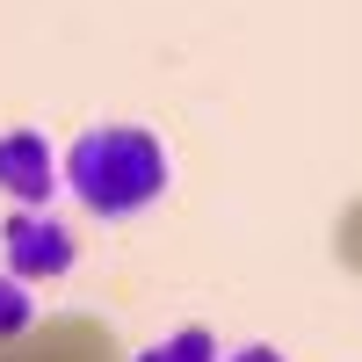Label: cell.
Listing matches in <instances>:
<instances>
[{
  "label": "cell",
  "mask_w": 362,
  "mask_h": 362,
  "mask_svg": "<svg viewBox=\"0 0 362 362\" xmlns=\"http://www.w3.org/2000/svg\"><path fill=\"white\" fill-rule=\"evenodd\" d=\"M66 181L87 210H102V218H131V210L160 203L167 189V153L153 131L138 124H102L87 131L73 153H66Z\"/></svg>",
  "instance_id": "cell-1"
},
{
  "label": "cell",
  "mask_w": 362,
  "mask_h": 362,
  "mask_svg": "<svg viewBox=\"0 0 362 362\" xmlns=\"http://www.w3.org/2000/svg\"><path fill=\"white\" fill-rule=\"evenodd\" d=\"M0 254L15 261V276H66L73 268V232L44 218V210H22V218H8V232H0Z\"/></svg>",
  "instance_id": "cell-2"
},
{
  "label": "cell",
  "mask_w": 362,
  "mask_h": 362,
  "mask_svg": "<svg viewBox=\"0 0 362 362\" xmlns=\"http://www.w3.org/2000/svg\"><path fill=\"white\" fill-rule=\"evenodd\" d=\"M0 189H8L15 203H51V153L37 131H8L0 138Z\"/></svg>",
  "instance_id": "cell-3"
},
{
  "label": "cell",
  "mask_w": 362,
  "mask_h": 362,
  "mask_svg": "<svg viewBox=\"0 0 362 362\" xmlns=\"http://www.w3.org/2000/svg\"><path fill=\"white\" fill-rule=\"evenodd\" d=\"M138 362H218V341H210L203 326H189V334H167V341H153Z\"/></svg>",
  "instance_id": "cell-4"
},
{
  "label": "cell",
  "mask_w": 362,
  "mask_h": 362,
  "mask_svg": "<svg viewBox=\"0 0 362 362\" xmlns=\"http://www.w3.org/2000/svg\"><path fill=\"white\" fill-rule=\"evenodd\" d=\"M15 334H29V290L0 276V341H15Z\"/></svg>",
  "instance_id": "cell-5"
},
{
  "label": "cell",
  "mask_w": 362,
  "mask_h": 362,
  "mask_svg": "<svg viewBox=\"0 0 362 362\" xmlns=\"http://www.w3.org/2000/svg\"><path fill=\"white\" fill-rule=\"evenodd\" d=\"M225 362H290V355H276V348H239V355H225Z\"/></svg>",
  "instance_id": "cell-6"
}]
</instances>
